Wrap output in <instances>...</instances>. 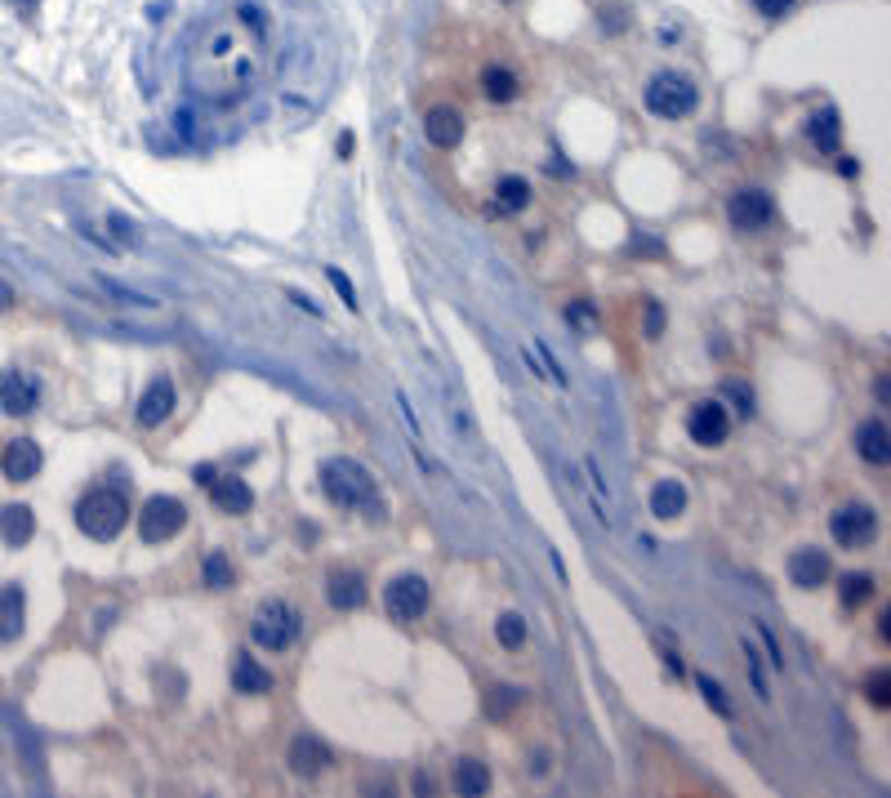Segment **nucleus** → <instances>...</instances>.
<instances>
[{
  "mask_svg": "<svg viewBox=\"0 0 891 798\" xmlns=\"http://www.w3.org/2000/svg\"><path fill=\"white\" fill-rule=\"evenodd\" d=\"M326 598H330V607H335V611H357V607H366V598H371L366 575H362V571H353V566L330 571V580H326Z\"/></svg>",
  "mask_w": 891,
  "mask_h": 798,
  "instance_id": "9b49d317",
  "label": "nucleus"
},
{
  "mask_svg": "<svg viewBox=\"0 0 891 798\" xmlns=\"http://www.w3.org/2000/svg\"><path fill=\"white\" fill-rule=\"evenodd\" d=\"M535 353H544V366H548V371H553V380H557V384H562V389H566V371H562V366H557V357H553V353H548V348H544V344H535Z\"/></svg>",
  "mask_w": 891,
  "mask_h": 798,
  "instance_id": "a19ab883",
  "label": "nucleus"
},
{
  "mask_svg": "<svg viewBox=\"0 0 891 798\" xmlns=\"http://www.w3.org/2000/svg\"><path fill=\"white\" fill-rule=\"evenodd\" d=\"M807 138L816 143V152L838 156V147H843V112L838 108H816L807 117Z\"/></svg>",
  "mask_w": 891,
  "mask_h": 798,
  "instance_id": "2eb2a0df",
  "label": "nucleus"
},
{
  "mask_svg": "<svg viewBox=\"0 0 891 798\" xmlns=\"http://www.w3.org/2000/svg\"><path fill=\"white\" fill-rule=\"evenodd\" d=\"M232 687H237L241 696H267V691H272V673L258 665L250 652H241V656L232 661Z\"/></svg>",
  "mask_w": 891,
  "mask_h": 798,
  "instance_id": "4be33fe9",
  "label": "nucleus"
},
{
  "mask_svg": "<svg viewBox=\"0 0 891 798\" xmlns=\"http://www.w3.org/2000/svg\"><path fill=\"white\" fill-rule=\"evenodd\" d=\"M210 500H214L219 513H232V518H241V513L255 509V491L241 478H214L210 482Z\"/></svg>",
  "mask_w": 891,
  "mask_h": 798,
  "instance_id": "dca6fc26",
  "label": "nucleus"
},
{
  "mask_svg": "<svg viewBox=\"0 0 891 798\" xmlns=\"http://www.w3.org/2000/svg\"><path fill=\"white\" fill-rule=\"evenodd\" d=\"M682 509H686V487H682V482H655V487H651V513H655L660 522L682 518Z\"/></svg>",
  "mask_w": 891,
  "mask_h": 798,
  "instance_id": "5701e85b",
  "label": "nucleus"
},
{
  "mask_svg": "<svg viewBox=\"0 0 891 798\" xmlns=\"http://www.w3.org/2000/svg\"><path fill=\"white\" fill-rule=\"evenodd\" d=\"M646 108L655 117H664V121H682V117H691L700 108V85L686 72H673L668 67V72H660V76L646 81Z\"/></svg>",
  "mask_w": 891,
  "mask_h": 798,
  "instance_id": "7ed1b4c3",
  "label": "nucleus"
},
{
  "mask_svg": "<svg viewBox=\"0 0 891 798\" xmlns=\"http://www.w3.org/2000/svg\"><path fill=\"white\" fill-rule=\"evenodd\" d=\"M566 321H571L575 330H593V326H598V308L584 303V299H575V303H566Z\"/></svg>",
  "mask_w": 891,
  "mask_h": 798,
  "instance_id": "473e14b6",
  "label": "nucleus"
},
{
  "mask_svg": "<svg viewBox=\"0 0 891 798\" xmlns=\"http://www.w3.org/2000/svg\"><path fill=\"white\" fill-rule=\"evenodd\" d=\"M856 174H860V165H856V161L847 156V161H843V179H856Z\"/></svg>",
  "mask_w": 891,
  "mask_h": 798,
  "instance_id": "49530a36",
  "label": "nucleus"
},
{
  "mask_svg": "<svg viewBox=\"0 0 891 798\" xmlns=\"http://www.w3.org/2000/svg\"><path fill=\"white\" fill-rule=\"evenodd\" d=\"M290 767H294V776H303V781L321 776V772L330 767V745L317 741V736H294V741H290Z\"/></svg>",
  "mask_w": 891,
  "mask_h": 798,
  "instance_id": "ddd939ff",
  "label": "nucleus"
},
{
  "mask_svg": "<svg viewBox=\"0 0 891 798\" xmlns=\"http://www.w3.org/2000/svg\"><path fill=\"white\" fill-rule=\"evenodd\" d=\"M865 691H869V700H874L878 709H887L891 705V673L887 669H874V678H869V687H865Z\"/></svg>",
  "mask_w": 891,
  "mask_h": 798,
  "instance_id": "72a5a7b5",
  "label": "nucleus"
},
{
  "mask_svg": "<svg viewBox=\"0 0 891 798\" xmlns=\"http://www.w3.org/2000/svg\"><path fill=\"white\" fill-rule=\"evenodd\" d=\"M686 433H691V442L695 446H722L727 442V433H731V415H727V406L713 398L695 401L691 406V415H686Z\"/></svg>",
  "mask_w": 891,
  "mask_h": 798,
  "instance_id": "1a4fd4ad",
  "label": "nucleus"
},
{
  "mask_svg": "<svg viewBox=\"0 0 891 798\" xmlns=\"http://www.w3.org/2000/svg\"><path fill=\"white\" fill-rule=\"evenodd\" d=\"M455 790L464 798H477L491 790V772H486V763L482 759H459L455 763Z\"/></svg>",
  "mask_w": 891,
  "mask_h": 798,
  "instance_id": "a878e982",
  "label": "nucleus"
},
{
  "mask_svg": "<svg viewBox=\"0 0 891 798\" xmlns=\"http://www.w3.org/2000/svg\"><path fill=\"white\" fill-rule=\"evenodd\" d=\"M112 232H117V237H134V228H129L126 219H112Z\"/></svg>",
  "mask_w": 891,
  "mask_h": 798,
  "instance_id": "a18cd8bd",
  "label": "nucleus"
},
{
  "mask_svg": "<svg viewBox=\"0 0 891 798\" xmlns=\"http://www.w3.org/2000/svg\"><path fill=\"white\" fill-rule=\"evenodd\" d=\"M727 219L736 232H763L766 224L775 219V201L766 197L763 188H740L727 201Z\"/></svg>",
  "mask_w": 891,
  "mask_h": 798,
  "instance_id": "6e6552de",
  "label": "nucleus"
},
{
  "mask_svg": "<svg viewBox=\"0 0 891 798\" xmlns=\"http://www.w3.org/2000/svg\"><path fill=\"white\" fill-rule=\"evenodd\" d=\"M584 469H589V482H593V495H589V504H593L598 522L611 531V527H616V518H611V487H607V478H602V464L589 455V460H584Z\"/></svg>",
  "mask_w": 891,
  "mask_h": 798,
  "instance_id": "cd10ccee",
  "label": "nucleus"
},
{
  "mask_svg": "<svg viewBox=\"0 0 891 798\" xmlns=\"http://www.w3.org/2000/svg\"><path fill=\"white\" fill-rule=\"evenodd\" d=\"M856 451H860V460H865V464L883 469V464L891 460L887 419H869V424H860V428H856Z\"/></svg>",
  "mask_w": 891,
  "mask_h": 798,
  "instance_id": "6ab92c4d",
  "label": "nucleus"
},
{
  "mask_svg": "<svg viewBox=\"0 0 891 798\" xmlns=\"http://www.w3.org/2000/svg\"><path fill=\"white\" fill-rule=\"evenodd\" d=\"M727 393L740 401V415H754V393H749V384H745V380H731V384H727Z\"/></svg>",
  "mask_w": 891,
  "mask_h": 798,
  "instance_id": "e433bc0d",
  "label": "nucleus"
},
{
  "mask_svg": "<svg viewBox=\"0 0 891 798\" xmlns=\"http://www.w3.org/2000/svg\"><path fill=\"white\" fill-rule=\"evenodd\" d=\"M326 276H330V285L339 290V299L348 303V312H357V290H353V281H348L339 267H326Z\"/></svg>",
  "mask_w": 891,
  "mask_h": 798,
  "instance_id": "c9c22d12",
  "label": "nucleus"
},
{
  "mask_svg": "<svg viewBox=\"0 0 891 798\" xmlns=\"http://www.w3.org/2000/svg\"><path fill=\"white\" fill-rule=\"evenodd\" d=\"M530 206V183L517 179V174H504L495 183V210L491 215H512V210H526Z\"/></svg>",
  "mask_w": 891,
  "mask_h": 798,
  "instance_id": "bb28decb",
  "label": "nucleus"
},
{
  "mask_svg": "<svg viewBox=\"0 0 891 798\" xmlns=\"http://www.w3.org/2000/svg\"><path fill=\"white\" fill-rule=\"evenodd\" d=\"M174 384L170 380H156L147 393H143V401H138V424L143 428H156V424H165L170 415H174Z\"/></svg>",
  "mask_w": 891,
  "mask_h": 798,
  "instance_id": "aec40b11",
  "label": "nucleus"
},
{
  "mask_svg": "<svg viewBox=\"0 0 891 798\" xmlns=\"http://www.w3.org/2000/svg\"><path fill=\"white\" fill-rule=\"evenodd\" d=\"M126 522H129V495L112 491V487H94L90 495L76 500V527L90 539H99V544L117 539L126 531Z\"/></svg>",
  "mask_w": 891,
  "mask_h": 798,
  "instance_id": "f03ea898",
  "label": "nucleus"
},
{
  "mask_svg": "<svg viewBox=\"0 0 891 798\" xmlns=\"http://www.w3.org/2000/svg\"><path fill=\"white\" fill-rule=\"evenodd\" d=\"M31 535H36V513L27 504H4L0 509V539L9 548H22Z\"/></svg>",
  "mask_w": 891,
  "mask_h": 798,
  "instance_id": "412c9836",
  "label": "nucleus"
},
{
  "mask_svg": "<svg viewBox=\"0 0 891 798\" xmlns=\"http://www.w3.org/2000/svg\"><path fill=\"white\" fill-rule=\"evenodd\" d=\"M495 638H500L504 652H517V647L526 643V620H521L517 611H504V616L495 620Z\"/></svg>",
  "mask_w": 891,
  "mask_h": 798,
  "instance_id": "c756f323",
  "label": "nucleus"
},
{
  "mask_svg": "<svg viewBox=\"0 0 891 798\" xmlns=\"http://www.w3.org/2000/svg\"><path fill=\"white\" fill-rule=\"evenodd\" d=\"M40 406V380L31 375V371H4L0 375V410L4 415H13V419H22V415H31Z\"/></svg>",
  "mask_w": 891,
  "mask_h": 798,
  "instance_id": "9d476101",
  "label": "nucleus"
},
{
  "mask_svg": "<svg viewBox=\"0 0 891 798\" xmlns=\"http://www.w3.org/2000/svg\"><path fill=\"white\" fill-rule=\"evenodd\" d=\"M758 634H763L766 652H771V665H775V669H784V656H780V643H775V634H771L766 625H758Z\"/></svg>",
  "mask_w": 891,
  "mask_h": 798,
  "instance_id": "ea45409f",
  "label": "nucleus"
},
{
  "mask_svg": "<svg viewBox=\"0 0 891 798\" xmlns=\"http://www.w3.org/2000/svg\"><path fill=\"white\" fill-rule=\"evenodd\" d=\"M192 478H197V482H201V487H210V482H214V478H219V473H214V469H210V464H201V469H197V473H192Z\"/></svg>",
  "mask_w": 891,
  "mask_h": 798,
  "instance_id": "37998d69",
  "label": "nucleus"
},
{
  "mask_svg": "<svg viewBox=\"0 0 891 798\" xmlns=\"http://www.w3.org/2000/svg\"><path fill=\"white\" fill-rule=\"evenodd\" d=\"M758 13H766V18H780V13H789L793 9V0H749Z\"/></svg>",
  "mask_w": 891,
  "mask_h": 798,
  "instance_id": "4c0bfd02",
  "label": "nucleus"
},
{
  "mask_svg": "<svg viewBox=\"0 0 891 798\" xmlns=\"http://www.w3.org/2000/svg\"><path fill=\"white\" fill-rule=\"evenodd\" d=\"M874 593H878L874 575H865V571H843L838 575V602L843 607H865V602H874Z\"/></svg>",
  "mask_w": 891,
  "mask_h": 798,
  "instance_id": "393cba45",
  "label": "nucleus"
},
{
  "mask_svg": "<svg viewBox=\"0 0 891 798\" xmlns=\"http://www.w3.org/2000/svg\"><path fill=\"white\" fill-rule=\"evenodd\" d=\"M317 478H321V491H326V500H330L335 509H362L366 518H383L380 487H375V478H371L357 460H348V455L326 460Z\"/></svg>",
  "mask_w": 891,
  "mask_h": 798,
  "instance_id": "f257e3e1",
  "label": "nucleus"
},
{
  "mask_svg": "<svg viewBox=\"0 0 891 798\" xmlns=\"http://www.w3.org/2000/svg\"><path fill=\"white\" fill-rule=\"evenodd\" d=\"M201 575H205V584H210V589H228V584H232V562H228L223 553H210Z\"/></svg>",
  "mask_w": 891,
  "mask_h": 798,
  "instance_id": "2f4dec72",
  "label": "nucleus"
},
{
  "mask_svg": "<svg viewBox=\"0 0 891 798\" xmlns=\"http://www.w3.org/2000/svg\"><path fill=\"white\" fill-rule=\"evenodd\" d=\"M183 527H188V509H183V500H174V495H152V500L143 504L138 535H143L147 544H161V539L179 535Z\"/></svg>",
  "mask_w": 891,
  "mask_h": 798,
  "instance_id": "0eeeda50",
  "label": "nucleus"
},
{
  "mask_svg": "<svg viewBox=\"0 0 891 798\" xmlns=\"http://www.w3.org/2000/svg\"><path fill=\"white\" fill-rule=\"evenodd\" d=\"M40 464H45V455H40V446L31 437H13L4 446V455H0V469H4L9 482H31L40 473Z\"/></svg>",
  "mask_w": 891,
  "mask_h": 798,
  "instance_id": "f8f14e48",
  "label": "nucleus"
},
{
  "mask_svg": "<svg viewBox=\"0 0 891 798\" xmlns=\"http://www.w3.org/2000/svg\"><path fill=\"white\" fill-rule=\"evenodd\" d=\"M745 661H749V682H754V691L763 696V700H771V687H766V669H763V661H758V652L745 643Z\"/></svg>",
  "mask_w": 891,
  "mask_h": 798,
  "instance_id": "f704fd0d",
  "label": "nucleus"
},
{
  "mask_svg": "<svg viewBox=\"0 0 891 798\" xmlns=\"http://www.w3.org/2000/svg\"><path fill=\"white\" fill-rule=\"evenodd\" d=\"M482 94L491 99V103H512L517 99V72L504 67V63H491V67H482Z\"/></svg>",
  "mask_w": 891,
  "mask_h": 798,
  "instance_id": "b1692460",
  "label": "nucleus"
},
{
  "mask_svg": "<svg viewBox=\"0 0 891 798\" xmlns=\"http://www.w3.org/2000/svg\"><path fill=\"white\" fill-rule=\"evenodd\" d=\"M829 531H834V539H838L843 548H865V544L878 539V513H874L869 504H860V500H847V504L834 509Z\"/></svg>",
  "mask_w": 891,
  "mask_h": 798,
  "instance_id": "423d86ee",
  "label": "nucleus"
},
{
  "mask_svg": "<svg viewBox=\"0 0 891 798\" xmlns=\"http://www.w3.org/2000/svg\"><path fill=\"white\" fill-rule=\"evenodd\" d=\"M424 134H428L432 147H446V152H450V147H459V138H464V117H459L455 108L441 103V108H432V112L424 117Z\"/></svg>",
  "mask_w": 891,
  "mask_h": 798,
  "instance_id": "a211bd4d",
  "label": "nucleus"
},
{
  "mask_svg": "<svg viewBox=\"0 0 891 798\" xmlns=\"http://www.w3.org/2000/svg\"><path fill=\"white\" fill-rule=\"evenodd\" d=\"M602 18L607 27H616V22H629V9H602Z\"/></svg>",
  "mask_w": 891,
  "mask_h": 798,
  "instance_id": "79ce46f5",
  "label": "nucleus"
},
{
  "mask_svg": "<svg viewBox=\"0 0 891 798\" xmlns=\"http://www.w3.org/2000/svg\"><path fill=\"white\" fill-rule=\"evenodd\" d=\"M660 330H664V308H660V303H651V308H646V335L655 339Z\"/></svg>",
  "mask_w": 891,
  "mask_h": 798,
  "instance_id": "58836bf2",
  "label": "nucleus"
},
{
  "mask_svg": "<svg viewBox=\"0 0 891 798\" xmlns=\"http://www.w3.org/2000/svg\"><path fill=\"white\" fill-rule=\"evenodd\" d=\"M27 629V593L22 584H4L0 589V643H18Z\"/></svg>",
  "mask_w": 891,
  "mask_h": 798,
  "instance_id": "4468645a",
  "label": "nucleus"
},
{
  "mask_svg": "<svg viewBox=\"0 0 891 798\" xmlns=\"http://www.w3.org/2000/svg\"><path fill=\"white\" fill-rule=\"evenodd\" d=\"M521 700H526L521 687H491V691H486V714H491V718H509Z\"/></svg>",
  "mask_w": 891,
  "mask_h": 798,
  "instance_id": "c85d7f7f",
  "label": "nucleus"
},
{
  "mask_svg": "<svg viewBox=\"0 0 891 798\" xmlns=\"http://www.w3.org/2000/svg\"><path fill=\"white\" fill-rule=\"evenodd\" d=\"M13 303V285L9 281H0V308H9Z\"/></svg>",
  "mask_w": 891,
  "mask_h": 798,
  "instance_id": "c03bdc74",
  "label": "nucleus"
},
{
  "mask_svg": "<svg viewBox=\"0 0 891 798\" xmlns=\"http://www.w3.org/2000/svg\"><path fill=\"white\" fill-rule=\"evenodd\" d=\"M695 687H700V696L709 700V709H713V714H722V718H731V714H736V709H731V700H727V691H722L709 673H695Z\"/></svg>",
  "mask_w": 891,
  "mask_h": 798,
  "instance_id": "7c9ffc66",
  "label": "nucleus"
},
{
  "mask_svg": "<svg viewBox=\"0 0 891 798\" xmlns=\"http://www.w3.org/2000/svg\"><path fill=\"white\" fill-rule=\"evenodd\" d=\"M299 634H303V616H299L290 602L267 598V602L255 611V625H250L255 647H267V652H290Z\"/></svg>",
  "mask_w": 891,
  "mask_h": 798,
  "instance_id": "20e7f679",
  "label": "nucleus"
},
{
  "mask_svg": "<svg viewBox=\"0 0 891 798\" xmlns=\"http://www.w3.org/2000/svg\"><path fill=\"white\" fill-rule=\"evenodd\" d=\"M789 580L798 589H820L829 580V553L825 548H802L789 557Z\"/></svg>",
  "mask_w": 891,
  "mask_h": 798,
  "instance_id": "f3484780",
  "label": "nucleus"
},
{
  "mask_svg": "<svg viewBox=\"0 0 891 798\" xmlns=\"http://www.w3.org/2000/svg\"><path fill=\"white\" fill-rule=\"evenodd\" d=\"M428 602H432V589H428V580L415 575V571L392 575V580L383 584V607H388V616H392L397 625L419 620V616L428 611Z\"/></svg>",
  "mask_w": 891,
  "mask_h": 798,
  "instance_id": "39448f33",
  "label": "nucleus"
}]
</instances>
